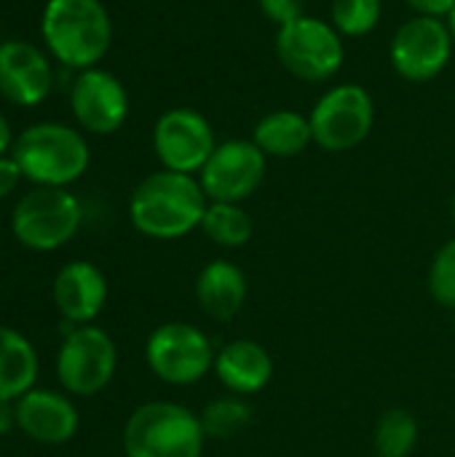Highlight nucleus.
Wrapping results in <instances>:
<instances>
[{
  "mask_svg": "<svg viewBox=\"0 0 455 457\" xmlns=\"http://www.w3.org/2000/svg\"><path fill=\"white\" fill-rule=\"evenodd\" d=\"M209 198L193 174L158 169L137 182L129 195V220L153 241H177L201 228Z\"/></svg>",
  "mask_w": 455,
  "mask_h": 457,
  "instance_id": "f257e3e1",
  "label": "nucleus"
},
{
  "mask_svg": "<svg viewBox=\"0 0 455 457\" xmlns=\"http://www.w3.org/2000/svg\"><path fill=\"white\" fill-rule=\"evenodd\" d=\"M40 37L48 56L72 72L99 67L113 46V19L102 0H46Z\"/></svg>",
  "mask_w": 455,
  "mask_h": 457,
  "instance_id": "f03ea898",
  "label": "nucleus"
},
{
  "mask_svg": "<svg viewBox=\"0 0 455 457\" xmlns=\"http://www.w3.org/2000/svg\"><path fill=\"white\" fill-rule=\"evenodd\" d=\"M11 158L35 187H70L91 166L86 134L64 120H38L13 139Z\"/></svg>",
  "mask_w": 455,
  "mask_h": 457,
  "instance_id": "7ed1b4c3",
  "label": "nucleus"
},
{
  "mask_svg": "<svg viewBox=\"0 0 455 457\" xmlns=\"http://www.w3.org/2000/svg\"><path fill=\"white\" fill-rule=\"evenodd\" d=\"M206 434L196 412L174 402H147L123 426L126 457H201Z\"/></svg>",
  "mask_w": 455,
  "mask_h": 457,
  "instance_id": "20e7f679",
  "label": "nucleus"
},
{
  "mask_svg": "<svg viewBox=\"0 0 455 457\" xmlns=\"http://www.w3.org/2000/svg\"><path fill=\"white\" fill-rule=\"evenodd\" d=\"M274 51L284 72L311 86L335 80L346 64V37L330 24V19L314 13H303L279 27Z\"/></svg>",
  "mask_w": 455,
  "mask_h": 457,
  "instance_id": "39448f33",
  "label": "nucleus"
},
{
  "mask_svg": "<svg viewBox=\"0 0 455 457\" xmlns=\"http://www.w3.org/2000/svg\"><path fill=\"white\" fill-rule=\"evenodd\" d=\"M83 225V206L70 187H29L11 212V233L29 252H56Z\"/></svg>",
  "mask_w": 455,
  "mask_h": 457,
  "instance_id": "423d86ee",
  "label": "nucleus"
},
{
  "mask_svg": "<svg viewBox=\"0 0 455 457\" xmlns=\"http://www.w3.org/2000/svg\"><path fill=\"white\" fill-rule=\"evenodd\" d=\"M308 120L316 147L324 153H349L365 145L373 134L375 99L357 80L333 83L314 102Z\"/></svg>",
  "mask_w": 455,
  "mask_h": 457,
  "instance_id": "0eeeda50",
  "label": "nucleus"
},
{
  "mask_svg": "<svg viewBox=\"0 0 455 457\" xmlns=\"http://www.w3.org/2000/svg\"><path fill=\"white\" fill-rule=\"evenodd\" d=\"M118 367V351L113 337L94 327H67L56 351V380L64 394L91 399L102 394Z\"/></svg>",
  "mask_w": 455,
  "mask_h": 457,
  "instance_id": "6e6552de",
  "label": "nucleus"
},
{
  "mask_svg": "<svg viewBox=\"0 0 455 457\" xmlns=\"http://www.w3.org/2000/svg\"><path fill=\"white\" fill-rule=\"evenodd\" d=\"M455 40L445 19L410 16L389 40V64L405 83H432L453 62Z\"/></svg>",
  "mask_w": 455,
  "mask_h": 457,
  "instance_id": "1a4fd4ad",
  "label": "nucleus"
},
{
  "mask_svg": "<svg viewBox=\"0 0 455 457\" xmlns=\"http://www.w3.org/2000/svg\"><path fill=\"white\" fill-rule=\"evenodd\" d=\"M217 351L212 340L188 321H169L150 332L145 361L150 372L169 386H193L215 370Z\"/></svg>",
  "mask_w": 455,
  "mask_h": 457,
  "instance_id": "9d476101",
  "label": "nucleus"
},
{
  "mask_svg": "<svg viewBox=\"0 0 455 457\" xmlns=\"http://www.w3.org/2000/svg\"><path fill=\"white\" fill-rule=\"evenodd\" d=\"M150 145L161 169L198 177V171L204 169V163L209 161L220 142L215 126L204 112L177 104L156 118Z\"/></svg>",
  "mask_w": 455,
  "mask_h": 457,
  "instance_id": "9b49d317",
  "label": "nucleus"
},
{
  "mask_svg": "<svg viewBox=\"0 0 455 457\" xmlns=\"http://www.w3.org/2000/svg\"><path fill=\"white\" fill-rule=\"evenodd\" d=\"M70 112L83 134L110 137L121 131L129 120V88L115 72L105 67L75 72L70 83Z\"/></svg>",
  "mask_w": 455,
  "mask_h": 457,
  "instance_id": "f8f14e48",
  "label": "nucleus"
},
{
  "mask_svg": "<svg viewBox=\"0 0 455 457\" xmlns=\"http://www.w3.org/2000/svg\"><path fill=\"white\" fill-rule=\"evenodd\" d=\"M265 174L268 158L252 139H223L198 171V182L209 201L241 204L260 190Z\"/></svg>",
  "mask_w": 455,
  "mask_h": 457,
  "instance_id": "ddd939ff",
  "label": "nucleus"
},
{
  "mask_svg": "<svg viewBox=\"0 0 455 457\" xmlns=\"http://www.w3.org/2000/svg\"><path fill=\"white\" fill-rule=\"evenodd\" d=\"M54 59L46 48L24 37L3 40L0 46V96L21 110L43 104L56 80Z\"/></svg>",
  "mask_w": 455,
  "mask_h": 457,
  "instance_id": "4468645a",
  "label": "nucleus"
},
{
  "mask_svg": "<svg viewBox=\"0 0 455 457\" xmlns=\"http://www.w3.org/2000/svg\"><path fill=\"white\" fill-rule=\"evenodd\" d=\"M13 410H16V428L29 442L46 447L67 445L80 428V418L70 394H59L51 388L27 391L19 402H13Z\"/></svg>",
  "mask_w": 455,
  "mask_h": 457,
  "instance_id": "2eb2a0df",
  "label": "nucleus"
},
{
  "mask_svg": "<svg viewBox=\"0 0 455 457\" xmlns=\"http://www.w3.org/2000/svg\"><path fill=\"white\" fill-rule=\"evenodd\" d=\"M54 308L67 327H86L102 313L107 303V278L88 260H72L59 268L51 284Z\"/></svg>",
  "mask_w": 455,
  "mask_h": 457,
  "instance_id": "dca6fc26",
  "label": "nucleus"
},
{
  "mask_svg": "<svg viewBox=\"0 0 455 457\" xmlns=\"http://www.w3.org/2000/svg\"><path fill=\"white\" fill-rule=\"evenodd\" d=\"M212 372L233 396H252L271 383L274 359L255 340H231L217 351Z\"/></svg>",
  "mask_w": 455,
  "mask_h": 457,
  "instance_id": "f3484780",
  "label": "nucleus"
},
{
  "mask_svg": "<svg viewBox=\"0 0 455 457\" xmlns=\"http://www.w3.org/2000/svg\"><path fill=\"white\" fill-rule=\"evenodd\" d=\"M193 292L212 321H231L247 303V276L231 260H212L201 268Z\"/></svg>",
  "mask_w": 455,
  "mask_h": 457,
  "instance_id": "a211bd4d",
  "label": "nucleus"
},
{
  "mask_svg": "<svg viewBox=\"0 0 455 457\" xmlns=\"http://www.w3.org/2000/svg\"><path fill=\"white\" fill-rule=\"evenodd\" d=\"M249 139L265 153V158H298L314 145V131L308 112L282 107L257 118Z\"/></svg>",
  "mask_w": 455,
  "mask_h": 457,
  "instance_id": "6ab92c4d",
  "label": "nucleus"
},
{
  "mask_svg": "<svg viewBox=\"0 0 455 457\" xmlns=\"http://www.w3.org/2000/svg\"><path fill=\"white\" fill-rule=\"evenodd\" d=\"M38 380L35 345L16 329L0 327V404L19 402Z\"/></svg>",
  "mask_w": 455,
  "mask_h": 457,
  "instance_id": "aec40b11",
  "label": "nucleus"
},
{
  "mask_svg": "<svg viewBox=\"0 0 455 457\" xmlns=\"http://www.w3.org/2000/svg\"><path fill=\"white\" fill-rule=\"evenodd\" d=\"M212 244L223 249H241L252 241L255 225L249 212L241 204H223V201H209L201 228H198Z\"/></svg>",
  "mask_w": 455,
  "mask_h": 457,
  "instance_id": "412c9836",
  "label": "nucleus"
},
{
  "mask_svg": "<svg viewBox=\"0 0 455 457\" xmlns=\"http://www.w3.org/2000/svg\"><path fill=\"white\" fill-rule=\"evenodd\" d=\"M373 445H375V455L410 457L418 445V420L402 407L386 410L375 423Z\"/></svg>",
  "mask_w": 455,
  "mask_h": 457,
  "instance_id": "4be33fe9",
  "label": "nucleus"
},
{
  "mask_svg": "<svg viewBox=\"0 0 455 457\" xmlns=\"http://www.w3.org/2000/svg\"><path fill=\"white\" fill-rule=\"evenodd\" d=\"M383 19V0H333L330 24L346 37H367L378 29Z\"/></svg>",
  "mask_w": 455,
  "mask_h": 457,
  "instance_id": "5701e85b",
  "label": "nucleus"
},
{
  "mask_svg": "<svg viewBox=\"0 0 455 457\" xmlns=\"http://www.w3.org/2000/svg\"><path fill=\"white\" fill-rule=\"evenodd\" d=\"M206 439H231L241 434L252 420V407L241 396H223L209 402L198 412Z\"/></svg>",
  "mask_w": 455,
  "mask_h": 457,
  "instance_id": "b1692460",
  "label": "nucleus"
},
{
  "mask_svg": "<svg viewBox=\"0 0 455 457\" xmlns=\"http://www.w3.org/2000/svg\"><path fill=\"white\" fill-rule=\"evenodd\" d=\"M429 295L437 305L455 311V238L445 241L432 260Z\"/></svg>",
  "mask_w": 455,
  "mask_h": 457,
  "instance_id": "393cba45",
  "label": "nucleus"
},
{
  "mask_svg": "<svg viewBox=\"0 0 455 457\" xmlns=\"http://www.w3.org/2000/svg\"><path fill=\"white\" fill-rule=\"evenodd\" d=\"M257 8L279 29L306 13V0H257Z\"/></svg>",
  "mask_w": 455,
  "mask_h": 457,
  "instance_id": "a878e982",
  "label": "nucleus"
},
{
  "mask_svg": "<svg viewBox=\"0 0 455 457\" xmlns=\"http://www.w3.org/2000/svg\"><path fill=\"white\" fill-rule=\"evenodd\" d=\"M413 16H432V19H448L455 8V0H405Z\"/></svg>",
  "mask_w": 455,
  "mask_h": 457,
  "instance_id": "bb28decb",
  "label": "nucleus"
},
{
  "mask_svg": "<svg viewBox=\"0 0 455 457\" xmlns=\"http://www.w3.org/2000/svg\"><path fill=\"white\" fill-rule=\"evenodd\" d=\"M21 171L16 166V161L11 155H0V201H5L8 195H13V190L21 182Z\"/></svg>",
  "mask_w": 455,
  "mask_h": 457,
  "instance_id": "cd10ccee",
  "label": "nucleus"
},
{
  "mask_svg": "<svg viewBox=\"0 0 455 457\" xmlns=\"http://www.w3.org/2000/svg\"><path fill=\"white\" fill-rule=\"evenodd\" d=\"M13 139H16L13 126H11V120L0 112V155H11Z\"/></svg>",
  "mask_w": 455,
  "mask_h": 457,
  "instance_id": "c85d7f7f",
  "label": "nucleus"
},
{
  "mask_svg": "<svg viewBox=\"0 0 455 457\" xmlns=\"http://www.w3.org/2000/svg\"><path fill=\"white\" fill-rule=\"evenodd\" d=\"M16 428V410L13 404H0V436H8Z\"/></svg>",
  "mask_w": 455,
  "mask_h": 457,
  "instance_id": "c756f323",
  "label": "nucleus"
},
{
  "mask_svg": "<svg viewBox=\"0 0 455 457\" xmlns=\"http://www.w3.org/2000/svg\"><path fill=\"white\" fill-rule=\"evenodd\" d=\"M445 21H448V27H451V35H453V40H455V8L451 11V16H448Z\"/></svg>",
  "mask_w": 455,
  "mask_h": 457,
  "instance_id": "7c9ffc66",
  "label": "nucleus"
},
{
  "mask_svg": "<svg viewBox=\"0 0 455 457\" xmlns=\"http://www.w3.org/2000/svg\"><path fill=\"white\" fill-rule=\"evenodd\" d=\"M453 222H455V193H453Z\"/></svg>",
  "mask_w": 455,
  "mask_h": 457,
  "instance_id": "2f4dec72",
  "label": "nucleus"
},
{
  "mask_svg": "<svg viewBox=\"0 0 455 457\" xmlns=\"http://www.w3.org/2000/svg\"><path fill=\"white\" fill-rule=\"evenodd\" d=\"M0 46H3V37H0Z\"/></svg>",
  "mask_w": 455,
  "mask_h": 457,
  "instance_id": "473e14b6",
  "label": "nucleus"
},
{
  "mask_svg": "<svg viewBox=\"0 0 455 457\" xmlns=\"http://www.w3.org/2000/svg\"><path fill=\"white\" fill-rule=\"evenodd\" d=\"M375 457H381V455H375Z\"/></svg>",
  "mask_w": 455,
  "mask_h": 457,
  "instance_id": "72a5a7b5",
  "label": "nucleus"
}]
</instances>
